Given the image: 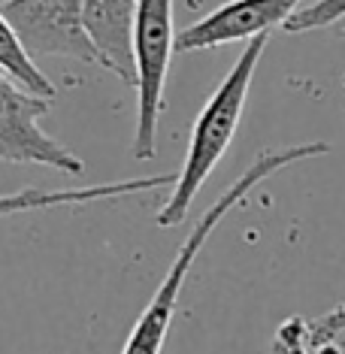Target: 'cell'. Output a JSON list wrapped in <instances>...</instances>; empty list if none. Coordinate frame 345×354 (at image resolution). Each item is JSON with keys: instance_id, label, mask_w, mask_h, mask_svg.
I'll list each match as a JSON object with an SVG mask.
<instances>
[{"instance_id": "cell-5", "label": "cell", "mask_w": 345, "mask_h": 354, "mask_svg": "<svg viewBox=\"0 0 345 354\" xmlns=\"http://www.w3.org/2000/svg\"><path fill=\"white\" fill-rule=\"evenodd\" d=\"M82 6L85 0H0V12L6 15L30 58L58 55L97 64L82 25Z\"/></svg>"}, {"instance_id": "cell-11", "label": "cell", "mask_w": 345, "mask_h": 354, "mask_svg": "<svg viewBox=\"0 0 345 354\" xmlns=\"http://www.w3.org/2000/svg\"><path fill=\"white\" fill-rule=\"evenodd\" d=\"M276 351L279 354H312L306 345V321L288 318L276 333Z\"/></svg>"}, {"instance_id": "cell-6", "label": "cell", "mask_w": 345, "mask_h": 354, "mask_svg": "<svg viewBox=\"0 0 345 354\" xmlns=\"http://www.w3.org/2000/svg\"><path fill=\"white\" fill-rule=\"evenodd\" d=\"M303 6V0H230L200 21L176 34V52L218 49L239 39H254L285 25Z\"/></svg>"}, {"instance_id": "cell-4", "label": "cell", "mask_w": 345, "mask_h": 354, "mask_svg": "<svg viewBox=\"0 0 345 354\" xmlns=\"http://www.w3.org/2000/svg\"><path fill=\"white\" fill-rule=\"evenodd\" d=\"M52 109V100L25 91L19 82L0 70V160L6 164H30L49 170L82 176L85 164L76 151L43 131L39 118Z\"/></svg>"}, {"instance_id": "cell-7", "label": "cell", "mask_w": 345, "mask_h": 354, "mask_svg": "<svg viewBox=\"0 0 345 354\" xmlns=\"http://www.w3.org/2000/svg\"><path fill=\"white\" fill-rule=\"evenodd\" d=\"M133 15L136 0H85L82 25L97 55V67L133 85Z\"/></svg>"}, {"instance_id": "cell-3", "label": "cell", "mask_w": 345, "mask_h": 354, "mask_svg": "<svg viewBox=\"0 0 345 354\" xmlns=\"http://www.w3.org/2000/svg\"><path fill=\"white\" fill-rule=\"evenodd\" d=\"M133 88H136V131L131 155L151 160L158 155V122L164 109V88L176 52L173 0H136L133 15Z\"/></svg>"}, {"instance_id": "cell-12", "label": "cell", "mask_w": 345, "mask_h": 354, "mask_svg": "<svg viewBox=\"0 0 345 354\" xmlns=\"http://www.w3.org/2000/svg\"><path fill=\"white\" fill-rule=\"evenodd\" d=\"M342 85H345V79H342Z\"/></svg>"}, {"instance_id": "cell-9", "label": "cell", "mask_w": 345, "mask_h": 354, "mask_svg": "<svg viewBox=\"0 0 345 354\" xmlns=\"http://www.w3.org/2000/svg\"><path fill=\"white\" fill-rule=\"evenodd\" d=\"M342 19H345V0H312V3H303L282 28L288 34H306V30L330 28Z\"/></svg>"}, {"instance_id": "cell-10", "label": "cell", "mask_w": 345, "mask_h": 354, "mask_svg": "<svg viewBox=\"0 0 345 354\" xmlns=\"http://www.w3.org/2000/svg\"><path fill=\"white\" fill-rule=\"evenodd\" d=\"M342 333H345V300L339 306H333L327 315H321L315 321H306V345H309V351L336 345V339H339Z\"/></svg>"}, {"instance_id": "cell-8", "label": "cell", "mask_w": 345, "mask_h": 354, "mask_svg": "<svg viewBox=\"0 0 345 354\" xmlns=\"http://www.w3.org/2000/svg\"><path fill=\"white\" fill-rule=\"evenodd\" d=\"M0 70H3L12 82H19L25 91L37 94V97H46V100L58 97L52 79L46 76L43 70H39V64L28 55V49L21 46L19 34L12 30V25L6 21L3 12H0Z\"/></svg>"}, {"instance_id": "cell-2", "label": "cell", "mask_w": 345, "mask_h": 354, "mask_svg": "<svg viewBox=\"0 0 345 354\" xmlns=\"http://www.w3.org/2000/svg\"><path fill=\"white\" fill-rule=\"evenodd\" d=\"M270 43V34H261L248 39L243 55L230 67V73L221 79V85L215 88V94L206 100V106L200 109L194 131H191V142L182 160V170L176 173V182L170 188V197L164 200V206L158 209L155 221L158 227H179L188 218L191 206L200 194V188L218 167V160L227 155L230 142L239 131L243 122V109L248 100V88H252L254 70L263 58V49Z\"/></svg>"}, {"instance_id": "cell-1", "label": "cell", "mask_w": 345, "mask_h": 354, "mask_svg": "<svg viewBox=\"0 0 345 354\" xmlns=\"http://www.w3.org/2000/svg\"><path fill=\"white\" fill-rule=\"evenodd\" d=\"M327 151H330L327 142H300V146H288V149H270L254 158L252 167H248L234 185H227V191L200 215L194 230H191L185 236V243L179 245L170 270L160 279L158 291L151 294L149 306L142 309V315L136 318V324L131 327V333H127L122 354H160L164 351L176 306H179V294H182V288H185V279H188L191 267H194V261L200 257V252H203V245L209 243L212 230L218 227L261 182H267L270 176H276L279 170H288L291 164H300V160L321 158V155H327Z\"/></svg>"}]
</instances>
